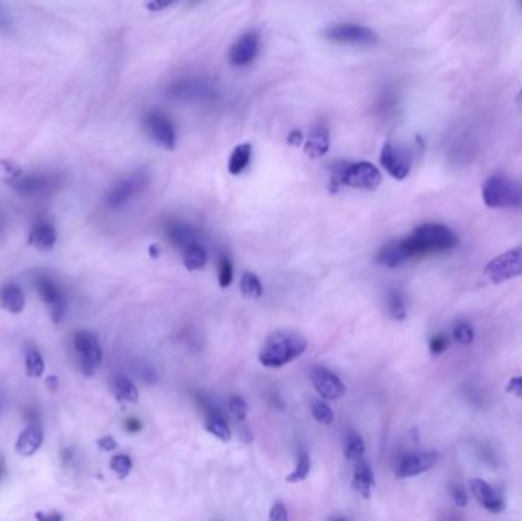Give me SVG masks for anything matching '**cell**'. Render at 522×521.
I'll list each match as a JSON object with an SVG mask.
<instances>
[{
    "instance_id": "obj_35",
    "label": "cell",
    "mask_w": 522,
    "mask_h": 521,
    "mask_svg": "<svg viewBox=\"0 0 522 521\" xmlns=\"http://www.w3.org/2000/svg\"><path fill=\"white\" fill-rule=\"evenodd\" d=\"M232 278H234L232 262L229 260V257L220 255V259H218V284H220V288H228V286L232 283Z\"/></svg>"
},
{
    "instance_id": "obj_40",
    "label": "cell",
    "mask_w": 522,
    "mask_h": 521,
    "mask_svg": "<svg viewBox=\"0 0 522 521\" xmlns=\"http://www.w3.org/2000/svg\"><path fill=\"white\" fill-rule=\"evenodd\" d=\"M269 520H270V521H289V513H287V508H286V506H284L283 503L277 502V503L270 508Z\"/></svg>"
},
{
    "instance_id": "obj_46",
    "label": "cell",
    "mask_w": 522,
    "mask_h": 521,
    "mask_svg": "<svg viewBox=\"0 0 522 521\" xmlns=\"http://www.w3.org/2000/svg\"><path fill=\"white\" fill-rule=\"evenodd\" d=\"M125 428L130 433H138L141 429V422L138 419H128L127 424H125Z\"/></svg>"
},
{
    "instance_id": "obj_45",
    "label": "cell",
    "mask_w": 522,
    "mask_h": 521,
    "mask_svg": "<svg viewBox=\"0 0 522 521\" xmlns=\"http://www.w3.org/2000/svg\"><path fill=\"white\" fill-rule=\"evenodd\" d=\"M98 447H100V450H103V451H113L116 448V442H115V439H113V437L105 436V437H103V439L98 441Z\"/></svg>"
},
{
    "instance_id": "obj_5",
    "label": "cell",
    "mask_w": 522,
    "mask_h": 521,
    "mask_svg": "<svg viewBox=\"0 0 522 521\" xmlns=\"http://www.w3.org/2000/svg\"><path fill=\"white\" fill-rule=\"evenodd\" d=\"M324 39L339 43V44H353V46H374L379 42L377 35L372 28L359 24H336L324 29Z\"/></svg>"
},
{
    "instance_id": "obj_8",
    "label": "cell",
    "mask_w": 522,
    "mask_h": 521,
    "mask_svg": "<svg viewBox=\"0 0 522 521\" xmlns=\"http://www.w3.org/2000/svg\"><path fill=\"white\" fill-rule=\"evenodd\" d=\"M381 164L391 178L403 180L410 175L412 167V152L405 146L396 144V142H387L382 147Z\"/></svg>"
},
{
    "instance_id": "obj_21",
    "label": "cell",
    "mask_w": 522,
    "mask_h": 521,
    "mask_svg": "<svg viewBox=\"0 0 522 521\" xmlns=\"http://www.w3.org/2000/svg\"><path fill=\"white\" fill-rule=\"evenodd\" d=\"M57 241L55 228L48 222L37 223L31 234H29V245H33L39 251H51Z\"/></svg>"
},
{
    "instance_id": "obj_10",
    "label": "cell",
    "mask_w": 522,
    "mask_h": 521,
    "mask_svg": "<svg viewBox=\"0 0 522 521\" xmlns=\"http://www.w3.org/2000/svg\"><path fill=\"white\" fill-rule=\"evenodd\" d=\"M143 126H146L150 137L161 147L168 150L176 147V128H174L173 121L168 115H165V113L159 110H150L143 115Z\"/></svg>"
},
{
    "instance_id": "obj_19",
    "label": "cell",
    "mask_w": 522,
    "mask_h": 521,
    "mask_svg": "<svg viewBox=\"0 0 522 521\" xmlns=\"http://www.w3.org/2000/svg\"><path fill=\"white\" fill-rule=\"evenodd\" d=\"M330 148V132L325 124H317L312 128L306 142V153L310 157H321L327 155Z\"/></svg>"
},
{
    "instance_id": "obj_9",
    "label": "cell",
    "mask_w": 522,
    "mask_h": 521,
    "mask_svg": "<svg viewBox=\"0 0 522 521\" xmlns=\"http://www.w3.org/2000/svg\"><path fill=\"white\" fill-rule=\"evenodd\" d=\"M150 176L146 170H138L130 176L121 179L113 185L107 194V205L112 208L123 207L128 200H132L136 194L142 193L148 187Z\"/></svg>"
},
{
    "instance_id": "obj_52",
    "label": "cell",
    "mask_w": 522,
    "mask_h": 521,
    "mask_svg": "<svg viewBox=\"0 0 522 521\" xmlns=\"http://www.w3.org/2000/svg\"><path fill=\"white\" fill-rule=\"evenodd\" d=\"M519 98H521V101H522V89H521V92H519Z\"/></svg>"
},
{
    "instance_id": "obj_36",
    "label": "cell",
    "mask_w": 522,
    "mask_h": 521,
    "mask_svg": "<svg viewBox=\"0 0 522 521\" xmlns=\"http://www.w3.org/2000/svg\"><path fill=\"white\" fill-rule=\"evenodd\" d=\"M110 468H112V471L115 472L119 479H125L127 475L130 474V471H132L133 462H132V459L128 457L127 454H118L115 457H112Z\"/></svg>"
},
{
    "instance_id": "obj_47",
    "label": "cell",
    "mask_w": 522,
    "mask_h": 521,
    "mask_svg": "<svg viewBox=\"0 0 522 521\" xmlns=\"http://www.w3.org/2000/svg\"><path fill=\"white\" fill-rule=\"evenodd\" d=\"M287 141H289V144L292 146H299L302 142V135L301 132H293L289 135V138H287Z\"/></svg>"
},
{
    "instance_id": "obj_27",
    "label": "cell",
    "mask_w": 522,
    "mask_h": 521,
    "mask_svg": "<svg viewBox=\"0 0 522 521\" xmlns=\"http://www.w3.org/2000/svg\"><path fill=\"white\" fill-rule=\"evenodd\" d=\"M208 262V253L199 241L188 246L184 251V265L188 271H200Z\"/></svg>"
},
{
    "instance_id": "obj_43",
    "label": "cell",
    "mask_w": 522,
    "mask_h": 521,
    "mask_svg": "<svg viewBox=\"0 0 522 521\" xmlns=\"http://www.w3.org/2000/svg\"><path fill=\"white\" fill-rule=\"evenodd\" d=\"M435 521H463V517L457 511H443L442 513H438Z\"/></svg>"
},
{
    "instance_id": "obj_15",
    "label": "cell",
    "mask_w": 522,
    "mask_h": 521,
    "mask_svg": "<svg viewBox=\"0 0 522 521\" xmlns=\"http://www.w3.org/2000/svg\"><path fill=\"white\" fill-rule=\"evenodd\" d=\"M469 488H471V493L475 497V500L486 511L491 513H499L504 511L505 503L503 495L494 486L489 485L487 481L481 479H472L469 481Z\"/></svg>"
},
{
    "instance_id": "obj_49",
    "label": "cell",
    "mask_w": 522,
    "mask_h": 521,
    "mask_svg": "<svg viewBox=\"0 0 522 521\" xmlns=\"http://www.w3.org/2000/svg\"><path fill=\"white\" fill-rule=\"evenodd\" d=\"M147 6H148L150 10H164V8H166V6H168V5H164V3H150V5H147Z\"/></svg>"
},
{
    "instance_id": "obj_23",
    "label": "cell",
    "mask_w": 522,
    "mask_h": 521,
    "mask_svg": "<svg viewBox=\"0 0 522 521\" xmlns=\"http://www.w3.org/2000/svg\"><path fill=\"white\" fill-rule=\"evenodd\" d=\"M0 305L11 314H20L25 309V296L17 284H5L0 289Z\"/></svg>"
},
{
    "instance_id": "obj_33",
    "label": "cell",
    "mask_w": 522,
    "mask_h": 521,
    "mask_svg": "<svg viewBox=\"0 0 522 521\" xmlns=\"http://www.w3.org/2000/svg\"><path fill=\"white\" fill-rule=\"evenodd\" d=\"M452 338L455 339L458 344L467 345V344L473 343L475 332H473L471 324L466 323V321H460V323L455 324V327L452 329Z\"/></svg>"
},
{
    "instance_id": "obj_16",
    "label": "cell",
    "mask_w": 522,
    "mask_h": 521,
    "mask_svg": "<svg viewBox=\"0 0 522 521\" xmlns=\"http://www.w3.org/2000/svg\"><path fill=\"white\" fill-rule=\"evenodd\" d=\"M165 234L171 244L179 248L180 251H185L188 246L198 244V234L191 225L180 221H170L165 223Z\"/></svg>"
},
{
    "instance_id": "obj_39",
    "label": "cell",
    "mask_w": 522,
    "mask_h": 521,
    "mask_svg": "<svg viewBox=\"0 0 522 521\" xmlns=\"http://www.w3.org/2000/svg\"><path fill=\"white\" fill-rule=\"evenodd\" d=\"M449 347V338L444 335H435L430 338L429 350L434 355H442Z\"/></svg>"
},
{
    "instance_id": "obj_1",
    "label": "cell",
    "mask_w": 522,
    "mask_h": 521,
    "mask_svg": "<svg viewBox=\"0 0 522 521\" xmlns=\"http://www.w3.org/2000/svg\"><path fill=\"white\" fill-rule=\"evenodd\" d=\"M457 232L442 223H423L410 236L397 240L405 263L417 257L452 251L458 245Z\"/></svg>"
},
{
    "instance_id": "obj_20",
    "label": "cell",
    "mask_w": 522,
    "mask_h": 521,
    "mask_svg": "<svg viewBox=\"0 0 522 521\" xmlns=\"http://www.w3.org/2000/svg\"><path fill=\"white\" fill-rule=\"evenodd\" d=\"M43 443V432L39 427H28L21 432L16 442V451L21 457L34 456Z\"/></svg>"
},
{
    "instance_id": "obj_37",
    "label": "cell",
    "mask_w": 522,
    "mask_h": 521,
    "mask_svg": "<svg viewBox=\"0 0 522 521\" xmlns=\"http://www.w3.org/2000/svg\"><path fill=\"white\" fill-rule=\"evenodd\" d=\"M229 413L237 422H245L247 416V404L243 398L232 396L228 402Z\"/></svg>"
},
{
    "instance_id": "obj_6",
    "label": "cell",
    "mask_w": 522,
    "mask_h": 521,
    "mask_svg": "<svg viewBox=\"0 0 522 521\" xmlns=\"http://www.w3.org/2000/svg\"><path fill=\"white\" fill-rule=\"evenodd\" d=\"M73 347L82 375L92 376L103 361V349L98 336L89 330H78L73 335Z\"/></svg>"
},
{
    "instance_id": "obj_29",
    "label": "cell",
    "mask_w": 522,
    "mask_h": 521,
    "mask_svg": "<svg viewBox=\"0 0 522 521\" xmlns=\"http://www.w3.org/2000/svg\"><path fill=\"white\" fill-rule=\"evenodd\" d=\"M365 454V443L364 439L356 433V432H350L347 434V441H345V457L350 460V462H360L364 459Z\"/></svg>"
},
{
    "instance_id": "obj_22",
    "label": "cell",
    "mask_w": 522,
    "mask_h": 521,
    "mask_svg": "<svg viewBox=\"0 0 522 521\" xmlns=\"http://www.w3.org/2000/svg\"><path fill=\"white\" fill-rule=\"evenodd\" d=\"M8 182H10V187H12L14 190L21 193V194L42 193L44 190H48V187L51 185L49 178L35 176V175L21 176L19 179H11V180H8Z\"/></svg>"
},
{
    "instance_id": "obj_34",
    "label": "cell",
    "mask_w": 522,
    "mask_h": 521,
    "mask_svg": "<svg viewBox=\"0 0 522 521\" xmlns=\"http://www.w3.org/2000/svg\"><path fill=\"white\" fill-rule=\"evenodd\" d=\"M312 414L317 422H321V424H325V425H330L333 419H335V414H333L330 407L325 404L322 399H313Z\"/></svg>"
},
{
    "instance_id": "obj_44",
    "label": "cell",
    "mask_w": 522,
    "mask_h": 521,
    "mask_svg": "<svg viewBox=\"0 0 522 521\" xmlns=\"http://www.w3.org/2000/svg\"><path fill=\"white\" fill-rule=\"evenodd\" d=\"M2 165L6 169V171H8L10 175H11V179L21 178V169L19 167L17 164H14L12 161H3Z\"/></svg>"
},
{
    "instance_id": "obj_14",
    "label": "cell",
    "mask_w": 522,
    "mask_h": 521,
    "mask_svg": "<svg viewBox=\"0 0 522 521\" xmlns=\"http://www.w3.org/2000/svg\"><path fill=\"white\" fill-rule=\"evenodd\" d=\"M312 382L317 395L329 401H336L345 395V385L339 377L325 367H315L312 372Z\"/></svg>"
},
{
    "instance_id": "obj_28",
    "label": "cell",
    "mask_w": 522,
    "mask_h": 521,
    "mask_svg": "<svg viewBox=\"0 0 522 521\" xmlns=\"http://www.w3.org/2000/svg\"><path fill=\"white\" fill-rule=\"evenodd\" d=\"M387 311L394 320H405L406 318V298L403 292L392 288L387 293Z\"/></svg>"
},
{
    "instance_id": "obj_32",
    "label": "cell",
    "mask_w": 522,
    "mask_h": 521,
    "mask_svg": "<svg viewBox=\"0 0 522 521\" xmlns=\"http://www.w3.org/2000/svg\"><path fill=\"white\" fill-rule=\"evenodd\" d=\"M26 373L29 377H40L44 373V361L39 350L31 349L26 352L25 358Z\"/></svg>"
},
{
    "instance_id": "obj_50",
    "label": "cell",
    "mask_w": 522,
    "mask_h": 521,
    "mask_svg": "<svg viewBox=\"0 0 522 521\" xmlns=\"http://www.w3.org/2000/svg\"><path fill=\"white\" fill-rule=\"evenodd\" d=\"M3 228H5V219H3L2 213H0V234L3 232Z\"/></svg>"
},
{
    "instance_id": "obj_18",
    "label": "cell",
    "mask_w": 522,
    "mask_h": 521,
    "mask_svg": "<svg viewBox=\"0 0 522 521\" xmlns=\"http://www.w3.org/2000/svg\"><path fill=\"white\" fill-rule=\"evenodd\" d=\"M209 92V86L199 80H180L177 83H174L170 90L171 96L185 101L202 100V98L208 96Z\"/></svg>"
},
{
    "instance_id": "obj_31",
    "label": "cell",
    "mask_w": 522,
    "mask_h": 521,
    "mask_svg": "<svg viewBox=\"0 0 522 521\" xmlns=\"http://www.w3.org/2000/svg\"><path fill=\"white\" fill-rule=\"evenodd\" d=\"M308 472H310V456L304 448H301L298 452L297 468H295V471L290 475H287V481H290V483L302 481L307 477Z\"/></svg>"
},
{
    "instance_id": "obj_42",
    "label": "cell",
    "mask_w": 522,
    "mask_h": 521,
    "mask_svg": "<svg viewBox=\"0 0 522 521\" xmlns=\"http://www.w3.org/2000/svg\"><path fill=\"white\" fill-rule=\"evenodd\" d=\"M35 521H63L62 513L58 512H35Z\"/></svg>"
},
{
    "instance_id": "obj_51",
    "label": "cell",
    "mask_w": 522,
    "mask_h": 521,
    "mask_svg": "<svg viewBox=\"0 0 522 521\" xmlns=\"http://www.w3.org/2000/svg\"><path fill=\"white\" fill-rule=\"evenodd\" d=\"M329 521H347V520L342 518V517H333V518H330Z\"/></svg>"
},
{
    "instance_id": "obj_13",
    "label": "cell",
    "mask_w": 522,
    "mask_h": 521,
    "mask_svg": "<svg viewBox=\"0 0 522 521\" xmlns=\"http://www.w3.org/2000/svg\"><path fill=\"white\" fill-rule=\"evenodd\" d=\"M438 460V454L435 451H419L411 452L402 457L397 466V477L399 479H408L415 477L423 472L429 471Z\"/></svg>"
},
{
    "instance_id": "obj_24",
    "label": "cell",
    "mask_w": 522,
    "mask_h": 521,
    "mask_svg": "<svg viewBox=\"0 0 522 521\" xmlns=\"http://www.w3.org/2000/svg\"><path fill=\"white\" fill-rule=\"evenodd\" d=\"M112 391L119 402H127V404L138 402V396H139L138 390H136L134 384L128 379L127 376L118 375L113 377Z\"/></svg>"
},
{
    "instance_id": "obj_25",
    "label": "cell",
    "mask_w": 522,
    "mask_h": 521,
    "mask_svg": "<svg viewBox=\"0 0 522 521\" xmlns=\"http://www.w3.org/2000/svg\"><path fill=\"white\" fill-rule=\"evenodd\" d=\"M374 485V474L372 471V468L364 460L358 462L356 471H354V477H353V486L358 490L360 495H364L368 498L372 495V488Z\"/></svg>"
},
{
    "instance_id": "obj_7",
    "label": "cell",
    "mask_w": 522,
    "mask_h": 521,
    "mask_svg": "<svg viewBox=\"0 0 522 521\" xmlns=\"http://www.w3.org/2000/svg\"><path fill=\"white\" fill-rule=\"evenodd\" d=\"M484 274L494 283H503L522 275V246L509 249L490 260Z\"/></svg>"
},
{
    "instance_id": "obj_48",
    "label": "cell",
    "mask_w": 522,
    "mask_h": 521,
    "mask_svg": "<svg viewBox=\"0 0 522 521\" xmlns=\"http://www.w3.org/2000/svg\"><path fill=\"white\" fill-rule=\"evenodd\" d=\"M46 387H48L49 390H52V391H55V390L58 388V379H57V376H48V379H46Z\"/></svg>"
},
{
    "instance_id": "obj_26",
    "label": "cell",
    "mask_w": 522,
    "mask_h": 521,
    "mask_svg": "<svg viewBox=\"0 0 522 521\" xmlns=\"http://www.w3.org/2000/svg\"><path fill=\"white\" fill-rule=\"evenodd\" d=\"M251 157L252 146L249 144V142H243V144H238L234 148L228 162V170L231 175H240V173H243L247 169V165L251 164Z\"/></svg>"
},
{
    "instance_id": "obj_30",
    "label": "cell",
    "mask_w": 522,
    "mask_h": 521,
    "mask_svg": "<svg viewBox=\"0 0 522 521\" xmlns=\"http://www.w3.org/2000/svg\"><path fill=\"white\" fill-rule=\"evenodd\" d=\"M240 289L249 298H260L263 296L261 280L252 273H243L240 278Z\"/></svg>"
},
{
    "instance_id": "obj_12",
    "label": "cell",
    "mask_w": 522,
    "mask_h": 521,
    "mask_svg": "<svg viewBox=\"0 0 522 521\" xmlns=\"http://www.w3.org/2000/svg\"><path fill=\"white\" fill-rule=\"evenodd\" d=\"M260 54V35L255 31L245 33L232 44L229 51V62L237 67L251 65Z\"/></svg>"
},
{
    "instance_id": "obj_2",
    "label": "cell",
    "mask_w": 522,
    "mask_h": 521,
    "mask_svg": "<svg viewBox=\"0 0 522 521\" xmlns=\"http://www.w3.org/2000/svg\"><path fill=\"white\" fill-rule=\"evenodd\" d=\"M307 349L306 338L292 330H275L266 338L260 362L266 367H281L299 358Z\"/></svg>"
},
{
    "instance_id": "obj_11",
    "label": "cell",
    "mask_w": 522,
    "mask_h": 521,
    "mask_svg": "<svg viewBox=\"0 0 522 521\" xmlns=\"http://www.w3.org/2000/svg\"><path fill=\"white\" fill-rule=\"evenodd\" d=\"M35 288L39 292L40 298L51 307V316L54 323H60L63 320V315L66 312V298L62 289L51 280L49 277L40 275L35 280Z\"/></svg>"
},
{
    "instance_id": "obj_17",
    "label": "cell",
    "mask_w": 522,
    "mask_h": 521,
    "mask_svg": "<svg viewBox=\"0 0 522 521\" xmlns=\"http://www.w3.org/2000/svg\"><path fill=\"white\" fill-rule=\"evenodd\" d=\"M202 405L207 413L205 427L208 432L213 436H216L217 439H220L223 442H229L232 434H231V428L228 425V422H226L223 416V413L208 401H202Z\"/></svg>"
},
{
    "instance_id": "obj_38",
    "label": "cell",
    "mask_w": 522,
    "mask_h": 521,
    "mask_svg": "<svg viewBox=\"0 0 522 521\" xmlns=\"http://www.w3.org/2000/svg\"><path fill=\"white\" fill-rule=\"evenodd\" d=\"M449 494L452 497L453 503H455L457 506H460V508H463V506L467 504V494H466V489L458 485V483H451L449 485Z\"/></svg>"
},
{
    "instance_id": "obj_3",
    "label": "cell",
    "mask_w": 522,
    "mask_h": 521,
    "mask_svg": "<svg viewBox=\"0 0 522 521\" xmlns=\"http://www.w3.org/2000/svg\"><path fill=\"white\" fill-rule=\"evenodd\" d=\"M331 191H336L339 185H345L358 190L373 191L382 184V175L376 165L369 162H344L339 161L331 170Z\"/></svg>"
},
{
    "instance_id": "obj_4",
    "label": "cell",
    "mask_w": 522,
    "mask_h": 521,
    "mask_svg": "<svg viewBox=\"0 0 522 521\" xmlns=\"http://www.w3.org/2000/svg\"><path fill=\"white\" fill-rule=\"evenodd\" d=\"M481 194L489 208H522V184L505 175L489 176Z\"/></svg>"
},
{
    "instance_id": "obj_41",
    "label": "cell",
    "mask_w": 522,
    "mask_h": 521,
    "mask_svg": "<svg viewBox=\"0 0 522 521\" xmlns=\"http://www.w3.org/2000/svg\"><path fill=\"white\" fill-rule=\"evenodd\" d=\"M507 393H512L518 398H522V376H514L507 384Z\"/></svg>"
}]
</instances>
